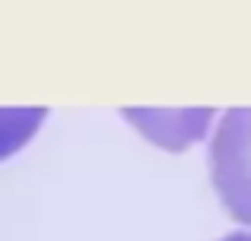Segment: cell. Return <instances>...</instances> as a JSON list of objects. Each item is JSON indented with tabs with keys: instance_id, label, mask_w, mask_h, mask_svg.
<instances>
[{
	"instance_id": "4",
	"label": "cell",
	"mask_w": 251,
	"mask_h": 241,
	"mask_svg": "<svg viewBox=\"0 0 251 241\" xmlns=\"http://www.w3.org/2000/svg\"><path fill=\"white\" fill-rule=\"evenodd\" d=\"M220 241H251V232H232V235H226Z\"/></svg>"
},
{
	"instance_id": "3",
	"label": "cell",
	"mask_w": 251,
	"mask_h": 241,
	"mask_svg": "<svg viewBox=\"0 0 251 241\" xmlns=\"http://www.w3.org/2000/svg\"><path fill=\"white\" fill-rule=\"evenodd\" d=\"M48 118V108H0V159L25 146Z\"/></svg>"
},
{
	"instance_id": "1",
	"label": "cell",
	"mask_w": 251,
	"mask_h": 241,
	"mask_svg": "<svg viewBox=\"0 0 251 241\" xmlns=\"http://www.w3.org/2000/svg\"><path fill=\"white\" fill-rule=\"evenodd\" d=\"M207 162L220 203L235 222L251 225V108L223 111L210 136Z\"/></svg>"
},
{
	"instance_id": "2",
	"label": "cell",
	"mask_w": 251,
	"mask_h": 241,
	"mask_svg": "<svg viewBox=\"0 0 251 241\" xmlns=\"http://www.w3.org/2000/svg\"><path fill=\"white\" fill-rule=\"evenodd\" d=\"M118 114L166 153H184L203 140L216 118L213 108H121Z\"/></svg>"
}]
</instances>
